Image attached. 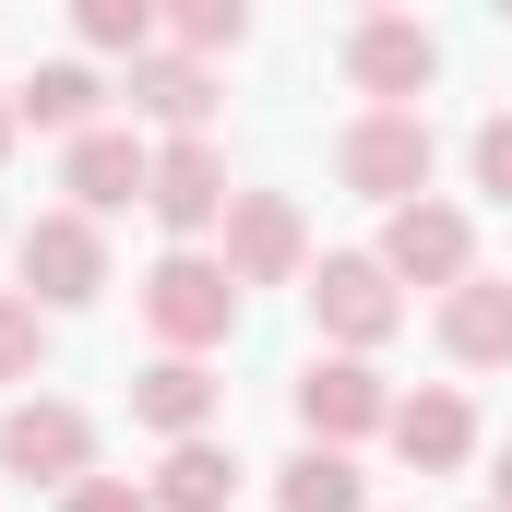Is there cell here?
Segmentation results:
<instances>
[{
  "mask_svg": "<svg viewBox=\"0 0 512 512\" xmlns=\"http://www.w3.org/2000/svg\"><path fill=\"white\" fill-rule=\"evenodd\" d=\"M274 512H370L358 453H322V441H298V453L274 465Z\"/></svg>",
  "mask_w": 512,
  "mask_h": 512,
  "instance_id": "18",
  "label": "cell"
},
{
  "mask_svg": "<svg viewBox=\"0 0 512 512\" xmlns=\"http://www.w3.org/2000/svg\"><path fill=\"white\" fill-rule=\"evenodd\" d=\"M489 512H512V441L489 453Z\"/></svg>",
  "mask_w": 512,
  "mask_h": 512,
  "instance_id": "24",
  "label": "cell"
},
{
  "mask_svg": "<svg viewBox=\"0 0 512 512\" xmlns=\"http://www.w3.org/2000/svg\"><path fill=\"white\" fill-rule=\"evenodd\" d=\"M0 477L24 489H84L96 477V417L72 393H12L0 405Z\"/></svg>",
  "mask_w": 512,
  "mask_h": 512,
  "instance_id": "4",
  "label": "cell"
},
{
  "mask_svg": "<svg viewBox=\"0 0 512 512\" xmlns=\"http://www.w3.org/2000/svg\"><path fill=\"white\" fill-rule=\"evenodd\" d=\"M143 179H155V143H131L120 120H96L84 143H60V191H72V215H120V203H143Z\"/></svg>",
  "mask_w": 512,
  "mask_h": 512,
  "instance_id": "12",
  "label": "cell"
},
{
  "mask_svg": "<svg viewBox=\"0 0 512 512\" xmlns=\"http://www.w3.org/2000/svg\"><path fill=\"white\" fill-rule=\"evenodd\" d=\"M48 370V310L24 286H0V382H36Z\"/></svg>",
  "mask_w": 512,
  "mask_h": 512,
  "instance_id": "21",
  "label": "cell"
},
{
  "mask_svg": "<svg viewBox=\"0 0 512 512\" xmlns=\"http://www.w3.org/2000/svg\"><path fill=\"white\" fill-rule=\"evenodd\" d=\"M120 96H131V120H155L167 143H203V120H215V72H203V60H179V48L131 60Z\"/></svg>",
  "mask_w": 512,
  "mask_h": 512,
  "instance_id": "14",
  "label": "cell"
},
{
  "mask_svg": "<svg viewBox=\"0 0 512 512\" xmlns=\"http://www.w3.org/2000/svg\"><path fill=\"white\" fill-rule=\"evenodd\" d=\"M12 143H24V120H12V84H0V155H12Z\"/></svg>",
  "mask_w": 512,
  "mask_h": 512,
  "instance_id": "25",
  "label": "cell"
},
{
  "mask_svg": "<svg viewBox=\"0 0 512 512\" xmlns=\"http://www.w3.org/2000/svg\"><path fill=\"white\" fill-rule=\"evenodd\" d=\"M239 477H251V465H239L227 441H167L155 477H143V501L155 512H239Z\"/></svg>",
  "mask_w": 512,
  "mask_h": 512,
  "instance_id": "16",
  "label": "cell"
},
{
  "mask_svg": "<svg viewBox=\"0 0 512 512\" xmlns=\"http://www.w3.org/2000/svg\"><path fill=\"white\" fill-rule=\"evenodd\" d=\"M215 262L239 274V298H251V286H310V227H298V203H286V191H239L227 227H215Z\"/></svg>",
  "mask_w": 512,
  "mask_h": 512,
  "instance_id": "10",
  "label": "cell"
},
{
  "mask_svg": "<svg viewBox=\"0 0 512 512\" xmlns=\"http://www.w3.org/2000/svg\"><path fill=\"white\" fill-rule=\"evenodd\" d=\"M465 179H477L489 203H512V108H489V120H477V143H465Z\"/></svg>",
  "mask_w": 512,
  "mask_h": 512,
  "instance_id": "22",
  "label": "cell"
},
{
  "mask_svg": "<svg viewBox=\"0 0 512 512\" xmlns=\"http://www.w3.org/2000/svg\"><path fill=\"white\" fill-rule=\"evenodd\" d=\"M108 108V84H96V60H36L24 84H12V120L24 131H60V143H84Z\"/></svg>",
  "mask_w": 512,
  "mask_h": 512,
  "instance_id": "17",
  "label": "cell"
},
{
  "mask_svg": "<svg viewBox=\"0 0 512 512\" xmlns=\"http://www.w3.org/2000/svg\"><path fill=\"white\" fill-rule=\"evenodd\" d=\"M441 358L453 370H512V274H465L441 298Z\"/></svg>",
  "mask_w": 512,
  "mask_h": 512,
  "instance_id": "15",
  "label": "cell"
},
{
  "mask_svg": "<svg viewBox=\"0 0 512 512\" xmlns=\"http://www.w3.org/2000/svg\"><path fill=\"white\" fill-rule=\"evenodd\" d=\"M477 512H489V501H477Z\"/></svg>",
  "mask_w": 512,
  "mask_h": 512,
  "instance_id": "26",
  "label": "cell"
},
{
  "mask_svg": "<svg viewBox=\"0 0 512 512\" xmlns=\"http://www.w3.org/2000/svg\"><path fill=\"white\" fill-rule=\"evenodd\" d=\"M298 298H310V322H322V346H334V358H370V346L405 334V286L382 274V251H322Z\"/></svg>",
  "mask_w": 512,
  "mask_h": 512,
  "instance_id": "3",
  "label": "cell"
},
{
  "mask_svg": "<svg viewBox=\"0 0 512 512\" xmlns=\"http://www.w3.org/2000/svg\"><path fill=\"white\" fill-rule=\"evenodd\" d=\"M298 429H310L322 453H358V441L393 429V382L370 370V358H334V346H322V358L298 370Z\"/></svg>",
  "mask_w": 512,
  "mask_h": 512,
  "instance_id": "8",
  "label": "cell"
},
{
  "mask_svg": "<svg viewBox=\"0 0 512 512\" xmlns=\"http://www.w3.org/2000/svg\"><path fill=\"white\" fill-rule=\"evenodd\" d=\"M393 465L405 477H465L477 465V405H465V382H417V393H393Z\"/></svg>",
  "mask_w": 512,
  "mask_h": 512,
  "instance_id": "11",
  "label": "cell"
},
{
  "mask_svg": "<svg viewBox=\"0 0 512 512\" xmlns=\"http://www.w3.org/2000/svg\"><path fill=\"white\" fill-rule=\"evenodd\" d=\"M215 405H227V382H215L203 358L131 370V429H155V441H215Z\"/></svg>",
  "mask_w": 512,
  "mask_h": 512,
  "instance_id": "13",
  "label": "cell"
},
{
  "mask_svg": "<svg viewBox=\"0 0 512 512\" xmlns=\"http://www.w3.org/2000/svg\"><path fill=\"white\" fill-rule=\"evenodd\" d=\"M429 167H441V143H429V108H358V120L334 131V179L358 191V203H429Z\"/></svg>",
  "mask_w": 512,
  "mask_h": 512,
  "instance_id": "1",
  "label": "cell"
},
{
  "mask_svg": "<svg viewBox=\"0 0 512 512\" xmlns=\"http://www.w3.org/2000/svg\"><path fill=\"white\" fill-rule=\"evenodd\" d=\"M382 274L393 286H429V298H453L465 274H477V215L465 203H405V215H382Z\"/></svg>",
  "mask_w": 512,
  "mask_h": 512,
  "instance_id": "9",
  "label": "cell"
},
{
  "mask_svg": "<svg viewBox=\"0 0 512 512\" xmlns=\"http://www.w3.org/2000/svg\"><path fill=\"white\" fill-rule=\"evenodd\" d=\"M72 36L96 60H155V0H72Z\"/></svg>",
  "mask_w": 512,
  "mask_h": 512,
  "instance_id": "19",
  "label": "cell"
},
{
  "mask_svg": "<svg viewBox=\"0 0 512 512\" xmlns=\"http://www.w3.org/2000/svg\"><path fill=\"white\" fill-rule=\"evenodd\" d=\"M227 203H239V179H227L215 131H203V143H155V179H143V215L167 227V251H203V239L227 227Z\"/></svg>",
  "mask_w": 512,
  "mask_h": 512,
  "instance_id": "6",
  "label": "cell"
},
{
  "mask_svg": "<svg viewBox=\"0 0 512 512\" xmlns=\"http://www.w3.org/2000/svg\"><path fill=\"white\" fill-rule=\"evenodd\" d=\"M167 36H179V60H203V72H215V60L251 36V12H239V0H179V12H167Z\"/></svg>",
  "mask_w": 512,
  "mask_h": 512,
  "instance_id": "20",
  "label": "cell"
},
{
  "mask_svg": "<svg viewBox=\"0 0 512 512\" xmlns=\"http://www.w3.org/2000/svg\"><path fill=\"white\" fill-rule=\"evenodd\" d=\"M143 322H155V346L167 358H215L227 334H239V274L215 251H167L143 274Z\"/></svg>",
  "mask_w": 512,
  "mask_h": 512,
  "instance_id": "2",
  "label": "cell"
},
{
  "mask_svg": "<svg viewBox=\"0 0 512 512\" xmlns=\"http://www.w3.org/2000/svg\"><path fill=\"white\" fill-rule=\"evenodd\" d=\"M346 84H358L370 108H417V96L441 84V36H429L417 12H358V24H346Z\"/></svg>",
  "mask_w": 512,
  "mask_h": 512,
  "instance_id": "7",
  "label": "cell"
},
{
  "mask_svg": "<svg viewBox=\"0 0 512 512\" xmlns=\"http://www.w3.org/2000/svg\"><path fill=\"white\" fill-rule=\"evenodd\" d=\"M60 512H155V501H143V477H84V489H60Z\"/></svg>",
  "mask_w": 512,
  "mask_h": 512,
  "instance_id": "23",
  "label": "cell"
},
{
  "mask_svg": "<svg viewBox=\"0 0 512 512\" xmlns=\"http://www.w3.org/2000/svg\"><path fill=\"white\" fill-rule=\"evenodd\" d=\"M12 274H24V298L60 322V310L108 298V227H96V215H72V203H48V215L12 239Z\"/></svg>",
  "mask_w": 512,
  "mask_h": 512,
  "instance_id": "5",
  "label": "cell"
}]
</instances>
